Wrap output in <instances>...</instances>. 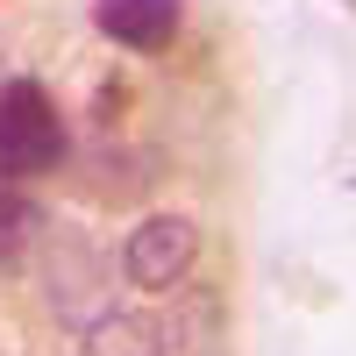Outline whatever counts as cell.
<instances>
[{
  "label": "cell",
  "instance_id": "6da1fadb",
  "mask_svg": "<svg viewBox=\"0 0 356 356\" xmlns=\"http://www.w3.org/2000/svg\"><path fill=\"white\" fill-rule=\"evenodd\" d=\"M65 114H57L43 79H8L0 86V178L29 186V178H50L65 164Z\"/></svg>",
  "mask_w": 356,
  "mask_h": 356
},
{
  "label": "cell",
  "instance_id": "7a4b0ae2",
  "mask_svg": "<svg viewBox=\"0 0 356 356\" xmlns=\"http://www.w3.org/2000/svg\"><path fill=\"white\" fill-rule=\"evenodd\" d=\"M200 264V228L193 214H143L129 235H122V278L136 292H171L186 285Z\"/></svg>",
  "mask_w": 356,
  "mask_h": 356
},
{
  "label": "cell",
  "instance_id": "3957f363",
  "mask_svg": "<svg viewBox=\"0 0 356 356\" xmlns=\"http://www.w3.org/2000/svg\"><path fill=\"white\" fill-rule=\"evenodd\" d=\"M93 29L122 50H164L178 36V0H93Z\"/></svg>",
  "mask_w": 356,
  "mask_h": 356
},
{
  "label": "cell",
  "instance_id": "277c9868",
  "mask_svg": "<svg viewBox=\"0 0 356 356\" xmlns=\"http://www.w3.org/2000/svg\"><path fill=\"white\" fill-rule=\"evenodd\" d=\"M79 356H164V328L136 307H100L86 321V342Z\"/></svg>",
  "mask_w": 356,
  "mask_h": 356
},
{
  "label": "cell",
  "instance_id": "5b68a950",
  "mask_svg": "<svg viewBox=\"0 0 356 356\" xmlns=\"http://www.w3.org/2000/svg\"><path fill=\"white\" fill-rule=\"evenodd\" d=\"M36 235H43V207L29 200L22 186H8V178H0V271H15Z\"/></svg>",
  "mask_w": 356,
  "mask_h": 356
}]
</instances>
